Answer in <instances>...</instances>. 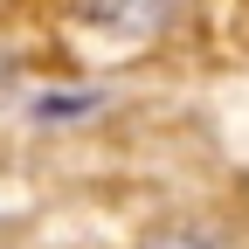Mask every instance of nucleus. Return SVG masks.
<instances>
[{
	"instance_id": "f257e3e1",
	"label": "nucleus",
	"mask_w": 249,
	"mask_h": 249,
	"mask_svg": "<svg viewBox=\"0 0 249 249\" xmlns=\"http://www.w3.org/2000/svg\"><path fill=\"white\" fill-rule=\"evenodd\" d=\"M83 14L97 28H111V35H152L173 14V0H83Z\"/></svg>"
},
{
	"instance_id": "f03ea898",
	"label": "nucleus",
	"mask_w": 249,
	"mask_h": 249,
	"mask_svg": "<svg viewBox=\"0 0 249 249\" xmlns=\"http://www.w3.org/2000/svg\"><path fill=\"white\" fill-rule=\"evenodd\" d=\"M145 249H208V242H201V235H187V229H166V235H152Z\"/></svg>"
}]
</instances>
